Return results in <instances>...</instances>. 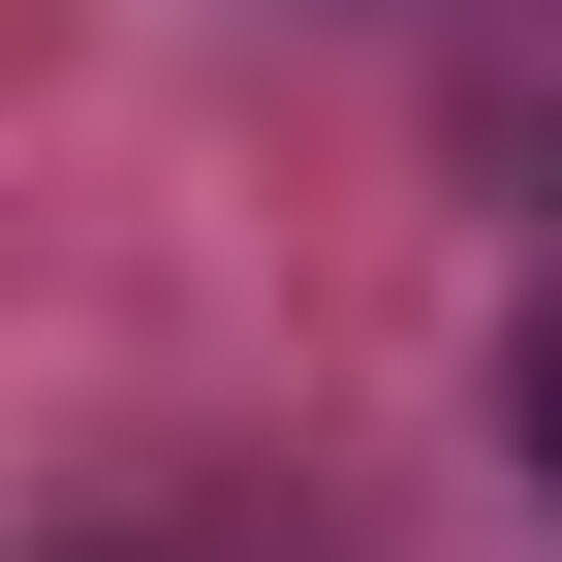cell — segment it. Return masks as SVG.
Returning a JSON list of instances; mask_svg holds the SVG:
<instances>
[{
	"label": "cell",
	"instance_id": "obj_1",
	"mask_svg": "<svg viewBox=\"0 0 562 562\" xmlns=\"http://www.w3.org/2000/svg\"><path fill=\"white\" fill-rule=\"evenodd\" d=\"M501 406H531V469H562V313H531V375H501Z\"/></svg>",
	"mask_w": 562,
	"mask_h": 562
}]
</instances>
